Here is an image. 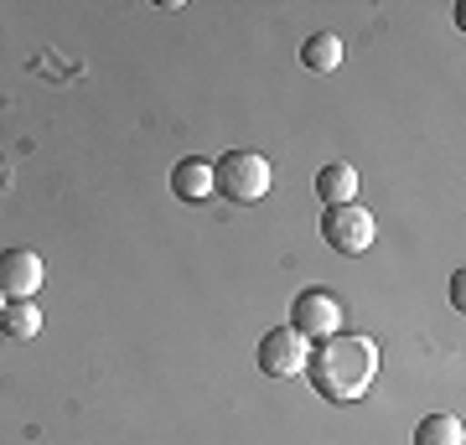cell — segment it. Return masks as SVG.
<instances>
[{
	"instance_id": "6da1fadb",
	"label": "cell",
	"mask_w": 466,
	"mask_h": 445,
	"mask_svg": "<svg viewBox=\"0 0 466 445\" xmlns=\"http://www.w3.org/2000/svg\"><path fill=\"white\" fill-rule=\"evenodd\" d=\"M379 373V347L373 337H321V347L306 358V379L321 399L332 404H358L368 394V383Z\"/></svg>"
},
{
	"instance_id": "7a4b0ae2",
	"label": "cell",
	"mask_w": 466,
	"mask_h": 445,
	"mask_svg": "<svg viewBox=\"0 0 466 445\" xmlns=\"http://www.w3.org/2000/svg\"><path fill=\"white\" fill-rule=\"evenodd\" d=\"M269 182H275V171H269V161L259 150H228V156L213 161V192L238 202V207L269 197Z\"/></svg>"
},
{
	"instance_id": "3957f363",
	"label": "cell",
	"mask_w": 466,
	"mask_h": 445,
	"mask_svg": "<svg viewBox=\"0 0 466 445\" xmlns=\"http://www.w3.org/2000/svg\"><path fill=\"white\" fill-rule=\"evenodd\" d=\"M373 233H379V223H373V213L358 207V202H337V207L321 213V238H327L337 254H363V248L373 244Z\"/></svg>"
},
{
	"instance_id": "277c9868",
	"label": "cell",
	"mask_w": 466,
	"mask_h": 445,
	"mask_svg": "<svg viewBox=\"0 0 466 445\" xmlns=\"http://www.w3.org/2000/svg\"><path fill=\"white\" fill-rule=\"evenodd\" d=\"M290 327L300 337H337L342 331V300L332 290H300L290 300Z\"/></svg>"
},
{
	"instance_id": "5b68a950",
	"label": "cell",
	"mask_w": 466,
	"mask_h": 445,
	"mask_svg": "<svg viewBox=\"0 0 466 445\" xmlns=\"http://www.w3.org/2000/svg\"><path fill=\"white\" fill-rule=\"evenodd\" d=\"M306 358H311V347H306V337L296 327H275L259 342V368H265L269 379H296V373H306Z\"/></svg>"
},
{
	"instance_id": "8992f818",
	"label": "cell",
	"mask_w": 466,
	"mask_h": 445,
	"mask_svg": "<svg viewBox=\"0 0 466 445\" xmlns=\"http://www.w3.org/2000/svg\"><path fill=\"white\" fill-rule=\"evenodd\" d=\"M42 285H47L42 254H32V248H5L0 254V296L5 300H32Z\"/></svg>"
},
{
	"instance_id": "52a82bcc",
	"label": "cell",
	"mask_w": 466,
	"mask_h": 445,
	"mask_svg": "<svg viewBox=\"0 0 466 445\" xmlns=\"http://www.w3.org/2000/svg\"><path fill=\"white\" fill-rule=\"evenodd\" d=\"M171 192L182 202H208L213 197V161L208 156H182L171 166Z\"/></svg>"
},
{
	"instance_id": "ba28073f",
	"label": "cell",
	"mask_w": 466,
	"mask_h": 445,
	"mask_svg": "<svg viewBox=\"0 0 466 445\" xmlns=\"http://www.w3.org/2000/svg\"><path fill=\"white\" fill-rule=\"evenodd\" d=\"M317 197L327 202V207H337V202H352L358 197V171H352L348 161H332L317 171Z\"/></svg>"
},
{
	"instance_id": "9c48e42d",
	"label": "cell",
	"mask_w": 466,
	"mask_h": 445,
	"mask_svg": "<svg viewBox=\"0 0 466 445\" xmlns=\"http://www.w3.org/2000/svg\"><path fill=\"white\" fill-rule=\"evenodd\" d=\"M300 63H306V73H337V67H342V36L337 32H311L306 47H300Z\"/></svg>"
},
{
	"instance_id": "30bf717a",
	"label": "cell",
	"mask_w": 466,
	"mask_h": 445,
	"mask_svg": "<svg viewBox=\"0 0 466 445\" xmlns=\"http://www.w3.org/2000/svg\"><path fill=\"white\" fill-rule=\"evenodd\" d=\"M0 331H5L11 342H32L36 331H42V311H36L32 300H11V306L0 311Z\"/></svg>"
},
{
	"instance_id": "8fae6325",
	"label": "cell",
	"mask_w": 466,
	"mask_h": 445,
	"mask_svg": "<svg viewBox=\"0 0 466 445\" xmlns=\"http://www.w3.org/2000/svg\"><path fill=\"white\" fill-rule=\"evenodd\" d=\"M415 445H466V425L456 414H431L415 425Z\"/></svg>"
},
{
	"instance_id": "7c38bea8",
	"label": "cell",
	"mask_w": 466,
	"mask_h": 445,
	"mask_svg": "<svg viewBox=\"0 0 466 445\" xmlns=\"http://www.w3.org/2000/svg\"><path fill=\"white\" fill-rule=\"evenodd\" d=\"M466 275H461V269H456V280H451V300H456V306H461V300H466Z\"/></svg>"
}]
</instances>
